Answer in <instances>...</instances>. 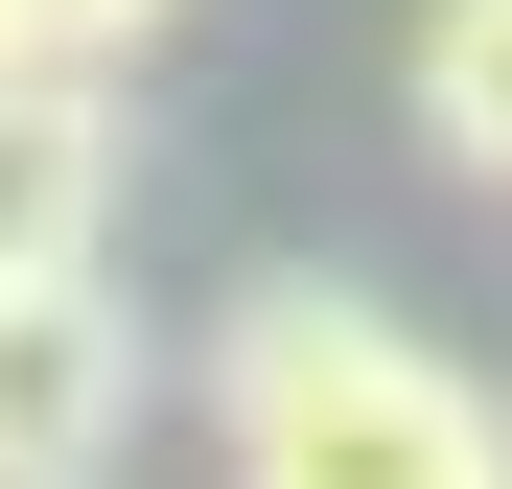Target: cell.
<instances>
[{
  "label": "cell",
  "instance_id": "obj_3",
  "mask_svg": "<svg viewBox=\"0 0 512 489\" xmlns=\"http://www.w3.org/2000/svg\"><path fill=\"white\" fill-rule=\"evenodd\" d=\"M117 233V70H0V280H94Z\"/></svg>",
  "mask_w": 512,
  "mask_h": 489
},
{
  "label": "cell",
  "instance_id": "obj_2",
  "mask_svg": "<svg viewBox=\"0 0 512 489\" xmlns=\"http://www.w3.org/2000/svg\"><path fill=\"white\" fill-rule=\"evenodd\" d=\"M140 443V326L94 280H0V489H94Z\"/></svg>",
  "mask_w": 512,
  "mask_h": 489
},
{
  "label": "cell",
  "instance_id": "obj_4",
  "mask_svg": "<svg viewBox=\"0 0 512 489\" xmlns=\"http://www.w3.org/2000/svg\"><path fill=\"white\" fill-rule=\"evenodd\" d=\"M396 117L466 163V187H512V0H419V47H396Z\"/></svg>",
  "mask_w": 512,
  "mask_h": 489
},
{
  "label": "cell",
  "instance_id": "obj_1",
  "mask_svg": "<svg viewBox=\"0 0 512 489\" xmlns=\"http://www.w3.org/2000/svg\"><path fill=\"white\" fill-rule=\"evenodd\" d=\"M210 489H512V396L350 280H256L210 326Z\"/></svg>",
  "mask_w": 512,
  "mask_h": 489
},
{
  "label": "cell",
  "instance_id": "obj_6",
  "mask_svg": "<svg viewBox=\"0 0 512 489\" xmlns=\"http://www.w3.org/2000/svg\"><path fill=\"white\" fill-rule=\"evenodd\" d=\"M0 70H24V24H0Z\"/></svg>",
  "mask_w": 512,
  "mask_h": 489
},
{
  "label": "cell",
  "instance_id": "obj_5",
  "mask_svg": "<svg viewBox=\"0 0 512 489\" xmlns=\"http://www.w3.org/2000/svg\"><path fill=\"white\" fill-rule=\"evenodd\" d=\"M0 24H24V70H140L187 0H0Z\"/></svg>",
  "mask_w": 512,
  "mask_h": 489
}]
</instances>
